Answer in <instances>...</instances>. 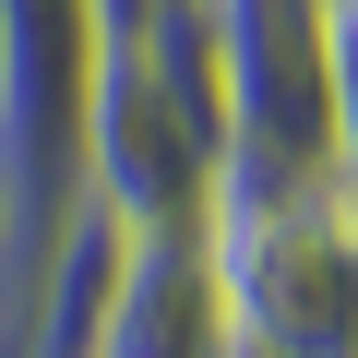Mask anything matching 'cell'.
<instances>
[{"mask_svg":"<svg viewBox=\"0 0 358 358\" xmlns=\"http://www.w3.org/2000/svg\"><path fill=\"white\" fill-rule=\"evenodd\" d=\"M215 287L251 358H358V203L334 192H215Z\"/></svg>","mask_w":358,"mask_h":358,"instance_id":"cell-1","label":"cell"},{"mask_svg":"<svg viewBox=\"0 0 358 358\" xmlns=\"http://www.w3.org/2000/svg\"><path fill=\"white\" fill-rule=\"evenodd\" d=\"M227 287H215V227H120L96 346L84 358H227Z\"/></svg>","mask_w":358,"mask_h":358,"instance_id":"cell-2","label":"cell"},{"mask_svg":"<svg viewBox=\"0 0 358 358\" xmlns=\"http://www.w3.org/2000/svg\"><path fill=\"white\" fill-rule=\"evenodd\" d=\"M322 155L334 192L358 203V0H322Z\"/></svg>","mask_w":358,"mask_h":358,"instance_id":"cell-3","label":"cell"},{"mask_svg":"<svg viewBox=\"0 0 358 358\" xmlns=\"http://www.w3.org/2000/svg\"><path fill=\"white\" fill-rule=\"evenodd\" d=\"M0 299H24V251H13V215H0Z\"/></svg>","mask_w":358,"mask_h":358,"instance_id":"cell-4","label":"cell"}]
</instances>
